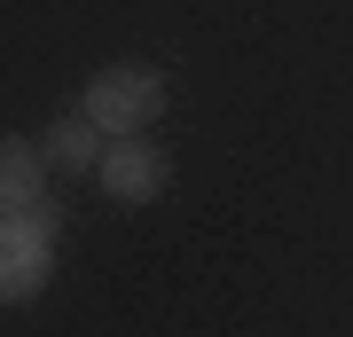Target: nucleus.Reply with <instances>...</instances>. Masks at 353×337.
I'll use <instances>...</instances> for the list:
<instances>
[{
	"mask_svg": "<svg viewBox=\"0 0 353 337\" xmlns=\"http://www.w3.org/2000/svg\"><path fill=\"white\" fill-rule=\"evenodd\" d=\"M157 110H165V71H150V63H102L87 79V94H79V118H94L102 141L141 134Z\"/></svg>",
	"mask_w": 353,
	"mask_h": 337,
	"instance_id": "1",
	"label": "nucleus"
},
{
	"mask_svg": "<svg viewBox=\"0 0 353 337\" xmlns=\"http://www.w3.org/2000/svg\"><path fill=\"white\" fill-rule=\"evenodd\" d=\"M55 267V204H24V212H0V306L39 298Z\"/></svg>",
	"mask_w": 353,
	"mask_h": 337,
	"instance_id": "2",
	"label": "nucleus"
},
{
	"mask_svg": "<svg viewBox=\"0 0 353 337\" xmlns=\"http://www.w3.org/2000/svg\"><path fill=\"white\" fill-rule=\"evenodd\" d=\"M94 181H102V196H118V204H157L165 181H173V165H165V150H157L150 134H126V141L102 150Z\"/></svg>",
	"mask_w": 353,
	"mask_h": 337,
	"instance_id": "3",
	"label": "nucleus"
},
{
	"mask_svg": "<svg viewBox=\"0 0 353 337\" xmlns=\"http://www.w3.org/2000/svg\"><path fill=\"white\" fill-rule=\"evenodd\" d=\"M39 188H48V157H39V141H24V134H0V212L48 204Z\"/></svg>",
	"mask_w": 353,
	"mask_h": 337,
	"instance_id": "4",
	"label": "nucleus"
},
{
	"mask_svg": "<svg viewBox=\"0 0 353 337\" xmlns=\"http://www.w3.org/2000/svg\"><path fill=\"white\" fill-rule=\"evenodd\" d=\"M102 150H110V141H102V125L94 118H55L48 134H39V157H48V173H94L102 165Z\"/></svg>",
	"mask_w": 353,
	"mask_h": 337,
	"instance_id": "5",
	"label": "nucleus"
}]
</instances>
